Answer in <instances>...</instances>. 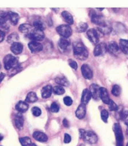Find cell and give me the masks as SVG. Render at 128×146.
<instances>
[{
	"instance_id": "cell-1",
	"label": "cell",
	"mask_w": 128,
	"mask_h": 146,
	"mask_svg": "<svg viewBox=\"0 0 128 146\" xmlns=\"http://www.w3.org/2000/svg\"><path fill=\"white\" fill-rule=\"evenodd\" d=\"M73 55L80 60H85L88 58L89 52L86 46L81 42H75L73 45Z\"/></svg>"
},
{
	"instance_id": "cell-2",
	"label": "cell",
	"mask_w": 128,
	"mask_h": 146,
	"mask_svg": "<svg viewBox=\"0 0 128 146\" xmlns=\"http://www.w3.org/2000/svg\"><path fill=\"white\" fill-rule=\"evenodd\" d=\"M80 138L89 144H96L98 141V137L92 131H86L84 129L80 130Z\"/></svg>"
},
{
	"instance_id": "cell-3",
	"label": "cell",
	"mask_w": 128,
	"mask_h": 146,
	"mask_svg": "<svg viewBox=\"0 0 128 146\" xmlns=\"http://www.w3.org/2000/svg\"><path fill=\"white\" fill-rule=\"evenodd\" d=\"M3 63H4V67L6 70H11L13 68L19 66L17 58L13 55H9V54L5 56Z\"/></svg>"
},
{
	"instance_id": "cell-4",
	"label": "cell",
	"mask_w": 128,
	"mask_h": 146,
	"mask_svg": "<svg viewBox=\"0 0 128 146\" xmlns=\"http://www.w3.org/2000/svg\"><path fill=\"white\" fill-rule=\"evenodd\" d=\"M113 131L115 134L116 137V144L117 146H124L123 145V135L121 125L119 123H115L113 125Z\"/></svg>"
},
{
	"instance_id": "cell-5",
	"label": "cell",
	"mask_w": 128,
	"mask_h": 146,
	"mask_svg": "<svg viewBox=\"0 0 128 146\" xmlns=\"http://www.w3.org/2000/svg\"><path fill=\"white\" fill-rule=\"evenodd\" d=\"M56 32L59 35L62 36V38H68L69 37H70L73 33V30L71 29L70 25H59L56 28Z\"/></svg>"
},
{
	"instance_id": "cell-6",
	"label": "cell",
	"mask_w": 128,
	"mask_h": 146,
	"mask_svg": "<svg viewBox=\"0 0 128 146\" xmlns=\"http://www.w3.org/2000/svg\"><path fill=\"white\" fill-rule=\"evenodd\" d=\"M28 38H30L32 41H36V42H40L43 41L45 38V34L43 31L38 30V29H33L29 34H28Z\"/></svg>"
},
{
	"instance_id": "cell-7",
	"label": "cell",
	"mask_w": 128,
	"mask_h": 146,
	"mask_svg": "<svg viewBox=\"0 0 128 146\" xmlns=\"http://www.w3.org/2000/svg\"><path fill=\"white\" fill-rule=\"evenodd\" d=\"M87 37L90 39L91 42L94 44V45H97L100 40V33L98 32V30L93 29H90L87 30Z\"/></svg>"
},
{
	"instance_id": "cell-8",
	"label": "cell",
	"mask_w": 128,
	"mask_h": 146,
	"mask_svg": "<svg viewBox=\"0 0 128 146\" xmlns=\"http://www.w3.org/2000/svg\"><path fill=\"white\" fill-rule=\"evenodd\" d=\"M107 50L109 53H111L113 56H118L121 52V49L119 48V45L115 42H111L107 45Z\"/></svg>"
},
{
	"instance_id": "cell-9",
	"label": "cell",
	"mask_w": 128,
	"mask_h": 146,
	"mask_svg": "<svg viewBox=\"0 0 128 146\" xmlns=\"http://www.w3.org/2000/svg\"><path fill=\"white\" fill-rule=\"evenodd\" d=\"M91 21H92V23H93L96 25H100V26H103V25H106L105 20H104V18L100 14H98V13H93L91 14Z\"/></svg>"
},
{
	"instance_id": "cell-10",
	"label": "cell",
	"mask_w": 128,
	"mask_h": 146,
	"mask_svg": "<svg viewBox=\"0 0 128 146\" xmlns=\"http://www.w3.org/2000/svg\"><path fill=\"white\" fill-rule=\"evenodd\" d=\"M29 48L31 51V52L33 53H37L40 52L43 50V46L40 42H36V41H31L29 43Z\"/></svg>"
},
{
	"instance_id": "cell-11",
	"label": "cell",
	"mask_w": 128,
	"mask_h": 146,
	"mask_svg": "<svg viewBox=\"0 0 128 146\" xmlns=\"http://www.w3.org/2000/svg\"><path fill=\"white\" fill-rule=\"evenodd\" d=\"M107 50V44L105 43H98L97 45H96L95 48L93 50V55L95 56H99L101 55H103Z\"/></svg>"
},
{
	"instance_id": "cell-12",
	"label": "cell",
	"mask_w": 128,
	"mask_h": 146,
	"mask_svg": "<svg viewBox=\"0 0 128 146\" xmlns=\"http://www.w3.org/2000/svg\"><path fill=\"white\" fill-rule=\"evenodd\" d=\"M81 72H82V75L86 79H91L93 78V71L90 68V67L86 65V64H84L81 67Z\"/></svg>"
},
{
	"instance_id": "cell-13",
	"label": "cell",
	"mask_w": 128,
	"mask_h": 146,
	"mask_svg": "<svg viewBox=\"0 0 128 146\" xmlns=\"http://www.w3.org/2000/svg\"><path fill=\"white\" fill-rule=\"evenodd\" d=\"M58 45H59V48H60L61 52H67V51L69 50V48H70V42L68 40L67 38H61L59 40Z\"/></svg>"
},
{
	"instance_id": "cell-14",
	"label": "cell",
	"mask_w": 128,
	"mask_h": 146,
	"mask_svg": "<svg viewBox=\"0 0 128 146\" xmlns=\"http://www.w3.org/2000/svg\"><path fill=\"white\" fill-rule=\"evenodd\" d=\"M100 88L101 87L97 85V84H92L90 88V92L92 98H94L95 100H99L100 99Z\"/></svg>"
},
{
	"instance_id": "cell-15",
	"label": "cell",
	"mask_w": 128,
	"mask_h": 146,
	"mask_svg": "<svg viewBox=\"0 0 128 146\" xmlns=\"http://www.w3.org/2000/svg\"><path fill=\"white\" fill-rule=\"evenodd\" d=\"M100 98H101V100L103 101V103L107 104V105L108 104L109 101L111 100L108 91L106 88L101 87V88H100Z\"/></svg>"
},
{
	"instance_id": "cell-16",
	"label": "cell",
	"mask_w": 128,
	"mask_h": 146,
	"mask_svg": "<svg viewBox=\"0 0 128 146\" xmlns=\"http://www.w3.org/2000/svg\"><path fill=\"white\" fill-rule=\"evenodd\" d=\"M91 98H92V96H91L90 92L89 89L86 88L82 92V96H81V104H83V105H86V104L89 103V102L90 101Z\"/></svg>"
},
{
	"instance_id": "cell-17",
	"label": "cell",
	"mask_w": 128,
	"mask_h": 146,
	"mask_svg": "<svg viewBox=\"0 0 128 146\" xmlns=\"http://www.w3.org/2000/svg\"><path fill=\"white\" fill-rule=\"evenodd\" d=\"M33 136L36 140L40 141V142H46L48 140L47 135L42 131H35V132H33Z\"/></svg>"
},
{
	"instance_id": "cell-18",
	"label": "cell",
	"mask_w": 128,
	"mask_h": 146,
	"mask_svg": "<svg viewBox=\"0 0 128 146\" xmlns=\"http://www.w3.org/2000/svg\"><path fill=\"white\" fill-rule=\"evenodd\" d=\"M14 123H15V127L18 129H22L23 127V124H24V118L22 116L20 113L15 115V118H14Z\"/></svg>"
},
{
	"instance_id": "cell-19",
	"label": "cell",
	"mask_w": 128,
	"mask_h": 146,
	"mask_svg": "<svg viewBox=\"0 0 128 146\" xmlns=\"http://www.w3.org/2000/svg\"><path fill=\"white\" fill-rule=\"evenodd\" d=\"M11 51L14 53L15 55H19L21 54L23 50V44H21L20 42H15L12 44L11 45Z\"/></svg>"
},
{
	"instance_id": "cell-20",
	"label": "cell",
	"mask_w": 128,
	"mask_h": 146,
	"mask_svg": "<svg viewBox=\"0 0 128 146\" xmlns=\"http://www.w3.org/2000/svg\"><path fill=\"white\" fill-rule=\"evenodd\" d=\"M86 115V106L83 104H80L78 106L77 109L76 111V116L79 119H83Z\"/></svg>"
},
{
	"instance_id": "cell-21",
	"label": "cell",
	"mask_w": 128,
	"mask_h": 146,
	"mask_svg": "<svg viewBox=\"0 0 128 146\" xmlns=\"http://www.w3.org/2000/svg\"><path fill=\"white\" fill-rule=\"evenodd\" d=\"M28 108H29V105H28L27 102H19L16 104V106H15V109H16L19 113H24V112H25V111H27Z\"/></svg>"
},
{
	"instance_id": "cell-22",
	"label": "cell",
	"mask_w": 128,
	"mask_h": 146,
	"mask_svg": "<svg viewBox=\"0 0 128 146\" xmlns=\"http://www.w3.org/2000/svg\"><path fill=\"white\" fill-rule=\"evenodd\" d=\"M52 92H53V87L50 85H47V86H44L42 89V97L43 98H48L49 97H50V96L52 95Z\"/></svg>"
},
{
	"instance_id": "cell-23",
	"label": "cell",
	"mask_w": 128,
	"mask_h": 146,
	"mask_svg": "<svg viewBox=\"0 0 128 146\" xmlns=\"http://www.w3.org/2000/svg\"><path fill=\"white\" fill-rule=\"evenodd\" d=\"M8 18L13 25H17L18 22L19 20V15H18L17 13H13V12H8Z\"/></svg>"
},
{
	"instance_id": "cell-24",
	"label": "cell",
	"mask_w": 128,
	"mask_h": 146,
	"mask_svg": "<svg viewBox=\"0 0 128 146\" xmlns=\"http://www.w3.org/2000/svg\"><path fill=\"white\" fill-rule=\"evenodd\" d=\"M33 29V25H29V24H26V23H24V24H22V25H19V30L22 33H24V34H29V33L32 32V30Z\"/></svg>"
},
{
	"instance_id": "cell-25",
	"label": "cell",
	"mask_w": 128,
	"mask_h": 146,
	"mask_svg": "<svg viewBox=\"0 0 128 146\" xmlns=\"http://www.w3.org/2000/svg\"><path fill=\"white\" fill-rule=\"evenodd\" d=\"M119 48L121 49L122 52H123L126 55L128 54V40L126 39H121L119 42Z\"/></svg>"
},
{
	"instance_id": "cell-26",
	"label": "cell",
	"mask_w": 128,
	"mask_h": 146,
	"mask_svg": "<svg viewBox=\"0 0 128 146\" xmlns=\"http://www.w3.org/2000/svg\"><path fill=\"white\" fill-rule=\"evenodd\" d=\"M55 82L59 85V86H63H63H69V85H70V82H69V81L66 79V78L62 76L56 77V78H55Z\"/></svg>"
},
{
	"instance_id": "cell-27",
	"label": "cell",
	"mask_w": 128,
	"mask_h": 146,
	"mask_svg": "<svg viewBox=\"0 0 128 146\" xmlns=\"http://www.w3.org/2000/svg\"><path fill=\"white\" fill-rule=\"evenodd\" d=\"M62 16H63L64 21H65L66 23H68L69 25H72V24H73V15H71L69 12H67V11H64V12H63V13H62Z\"/></svg>"
},
{
	"instance_id": "cell-28",
	"label": "cell",
	"mask_w": 128,
	"mask_h": 146,
	"mask_svg": "<svg viewBox=\"0 0 128 146\" xmlns=\"http://www.w3.org/2000/svg\"><path fill=\"white\" fill-rule=\"evenodd\" d=\"M38 100L37 96L35 92H30L29 93H28V95L26 96V98H25V102H35Z\"/></svg>"
},
{
	"instance_id": "cell-29",
	"label": "cell",
	"mask_w": 128,
	"mask_h": 146,
	"mask_svg": "<svg viewBox=\"0 0 128 146\" xmlns=\"http://www.w3.org/2000/svg\"><path fill=\"white\" fill-rule=\"evenodd\" d=\"M9 20L8 18V12H0V25H4L6 24L7 21Z\"/></svg>"
},
{
	"instance_id": "cell-30",
	"label": "cell",
	"mask_w": 128,
	"mask_h": 146,
	"mask_svg": "<svg viewBox=\"0 0 128 146\" xmlns=\"http://www.w3.org/2000/svg\"><path fill=\"white\" fill-rule=\"evenodd\" d=\"M33 27L35 29H38V30L43 31L45 29L46 25L45 24L43 23V22H42L41 20H37L35 21L33 24Z\"/></svg>"
},
{
	"instance_id": "cell-31",
	"label": "cell",
	"mask_w": 128,
	"mask_h": 146,
	"mask_svg": "<svg viewBox=\"0 0 128 146\" xmlns=\"http://www.w3.org/2000/svg\"><path fill=\"white\" fill-rule=\"evenodd\" d=\"M18 40H19V35L15 33H12L7 37V42L10 43V44L17 42Z\"/></svg>"
},
{
	"instance_id": "cell-32",
	"label": "cell",
	"mask_w": 128,
	"mask_h": 146,
	"mask_svg": "<svg viewBox=\"0 0 128 146\" xmlns=\"http://www.w3.org/2000/svg\"><path fill=\"white\" fill-rule=\"evenodd\" d=\"M53 92L56 95H58V96H61V95H63L65 92V89L63 88V86H56L55 87H53Z\"/></svg>"
},
{
	"instance_id": "cell-33",
	"label": "cell",
	"mask_w": 128,
	"mask_h": 146,
	"mask_svg": "<svg viewBox=\"0 0 128 146\" xmlns=\"http://www.w3.org/2000/svg\"><path fill=\"white\" fill-rule=\"evenodd\" d=\"M19 142L22 146H30L32 145V141L29 137H23L19 139Z\"/></svg>"
},
{
	"instance_id": "cell-34",
	"label": "cell",
	"mask_w": 128,
	"mask_h": 146,
	"mask_svg": "<svg viewBox=\"0 0 128 146\" xmlns=\"http://www.w3.org/2000/svg\"><path fill=\"white\" fill-rule=\"evenodd\" d=\"M87 29L88 25L86 23H80L76 27L77 32H79V33H84V32L87 30Z\"/></svg>"
},
{
	"instance_id": "cell-35",
	"label": "cell",
	"mask_w": 128,
	"mask_h": 146,
	"mask_svg": "<svg viewBox=\"0 0 128 146\" xmlns=\"http://www.w3.org/2000/svg\"><path fill=\"white\" fill-rule=\"evenodd\" d=\"M121 93V88L118 85H114L112 88V94L114 96H119Z\"/></svg>"
},
{
	"instance_id": "cell-36",
	"label": "cell",
	"mask_w": 128,
	"mask_h": 146,
	"mask_svg": "<svg viewBox=\"0 0 128 146\" xmlns=\"http://www.w3.org/2000/svg\"><path fill=\"white\" fill-rule=\"evenodd\" d=\"M107 105H108V107H109V109L112 111H116L118 109V108H119V107L117 106V104L113 101V100H111V99L109 101Z\"/></svg>"
},
{
	"instance_id": "cell-37",
	"label": "cell",
	"mask_w": 128,
	"mask_h": 146,
	"mask_svg": "<svg viewBox=\"0 0 128 146\" xmlns=\"http://www.w3.org/2000/svg\"><path fill=\"white\" fill-rule=\"evenodd\" d=\"M121 120H123L126 125L128 126V110H123L121 114Z\"/></svg>"
},
{
	"instance_id": "cell-38",
	"label": "cell",
	"mask_w": 128,
	"mask_h": 146,
	"mask_svg": "<svg viewBox=\"0 0 128 146\" xmlns=\"http://www.w3.org/2000/svg\"><path fill=\"white\" fill-rule=\"evenodd\" d=\"M101 118H102V120H103L105 123L107 122L108 118H109V112H108L107 110H106V109H103L102 111H101Z\"/></svg>"
},
{
	"instance_id": "cell-39",
	"label": "cell",
	"mask_w": 128,
	"mask_h": 146,
	"mask_svg": "<svg viewBox=\"0 0 128 146\" xmlns=\"http://www.w3.org/2000/svg\"><path fill=\"white\" fill-rule=\"evenodd\" d=\"M50 111L52 112L56 113V112L60 111V106L56 102H53L50 106Z\"/></svg>"
},
{
	"instance_id": "cell-40",
	"label": "cell",
	"mask_w": 128,
	"mask_h": 146,
	"mask_svg": "<svg viewBox=\"0 0 128 146\" xmlns=\"http://www.w3.org/2000/svg\"><path fill=\"white\" fill-rule=\"evenodd\" d=\"M32 113L34 116L36 117H39L42 114V111L40 108L38 107H34V108H32Z\"/></svg>"
},
{
	"instance_id": "cell-41",
	"label": "cell",
	"mask_w": 128,
	"mask_h": 146,
	"mask_svg": "<svg viewBox=\"0 0 128 146\" xmlns=\"http://www.w3.org/2000/svg\"><path fill=\"white\" fill-rule=\"evenodd\" d=\"M63 102L66 106H70L73 104V99L70 96H66L63 98Z\"/></svg>"
},
{
	"instance_id": "cell-42",
	"label": "cell",
	"mask_w": 128,
	"mask_h": 146,
	"mask_svg": "<svg viewBox=\"0 0 128 146\" xmlns=\"http://www.w3.org/2000/svg\"><path fill=\"white\" fill-rule=\"evenodd\" d=\"M69 65H70V66L71 68H73V69H77L78 68L77 63H76V62L73 60V59H70V60H69Z\"/></svg>"
},
{
	"instance_id": "cell-43",
	"label": "cell",
	"mask_w": 128,
	"mask_h": 146,
	"mask_svg": "<svg viewBox=\"0 0 128 146\" xmlns=\"http://www.w3.org/2000/svg\"><path fill=\"white\" fill-rule=\"evenodd\" d=\"M63 141L65 142V143H70L71 141V137L70 135H69V134H65V135H64V140Z\"/></svg>"
},
{
	"instance_id": "cell-44",
	"label": "cell",
	"mask_w": 128,
	"mask_h": 146,
	"mask_svg": "<svg viewBox=\"0 0 128 146\" xmlns=\"http://www.w3.org/2000/svg\"><path fill=\"white\" fill-rule=\"evenodd\" d=\"M5 36V33H4L3 30H1V29H0V42H2L4 40Z\"/></svg>"
},
{
	"instance_id": "cell-45",
	"label": "cell",
	"mask_w": 128,
	"mask_h": 146,
	"mask_svg": "<svg viewBox=\"0 0 128 146\" xmlns=\"http://www.w3.org/2000/svg\"><path fill=\"white\" fill-rule=\"evenodd\" d=\"M63 125L65 126V127H66V128H68L69 127V122H68V121L66 120V119H63Z\"/></svg>"
},
{
	"instance_id": "cell-46",
	"label": "cell",
	"mask_w": 128,
	"mask_h": 146,
	"mask_svg": "<svg viewBox=\"0 0 128 146\" xmlns=\"http://www.w3.org/2000/svg\"><path fill=\"white\" fill-rule=\"evenodd\" d=\"M4 78H5V74H4V73H1V74H0V83L3 82Z\"/></svg>"
},
{
	"instance_id": "cell-47",
	"label": "cell",
	"mask_w": 128,
	"mask_h": 146,
	"mask_svg": "<svg viewBox=\"0 0 128 146\" xmlns=\"http://www.w3.org/2000/svg\"><path fill=\"white\" fill-rule=\"evenodd\" d=\"M3 136L1 134H0V141H2V140H3Z\"/></svg>"
},
{
	"instance_id": "cell-48",
	"label": "cell",
	"mask_w": 128,
	"mask_h": 146,
	"mask_svg": "<svg viewBox=\"0 0 128 146\" xmlns=\"http://www.w3.org/2000/svg\"><path fill=\"white\" fill-rule=\"evenodd\" d=\"M30 146H37V145H35V144H32Z\"/></svg>"
},
{
	"instance_id": "cell-49",
	"label": "cell",
	"mask_w": 128,
	"mask_h": 146,
	"mask_svg": "<svg viewBox=\"0 0 128 146\" xmlns=\"http://www.w3.org/2000/svg\"><path fill=\"white\" fill-rule=\"evenodd\" d=\"M127 137H128V129L127 130Z\"/></svg>"
},
{
	"instance_id": "cell-50",
	"label": "cell",
	"mask_w": 128,
	"mask_h": 146,
	"mask_svg": "<svg viewBox=\"0 0 128 146\" xmlns=\"http://www.w3.org/2000/svg\"><path fill=\"white\" fill-rule=\"evenodd\" d=\"M1 66H2V65H1V63H0V69H1Z\"/></svg>"
},
{
	"instance_id": "cell-51",
	"label": "cell",
	"mask_w": 128,
	"mask_h": 146,
	"mask_svg": "<svg viewBox=\"0 0 128 146\" xmlns=\"http://www.w3.org/2000/svg\"><path fill=\"white\" fill-rule=\"evenodd\" d=\"M127 146H128V142H127Z\"/></svg>"
},
{
	"instance_id": "cell-52",
	"label": "cell",
	"mask_w": 128,
	"mask_h": 146,
	"mask_svg": "<svg viewBox=\"0 0 128 146\" xmlns=\"http://www.w3.org/2000/svg\"><path fill=\"white\" fill-rule=\"evenodd\" d=\"M80 146H83V145H81Z\"/></svg>"
}]
</instances>
